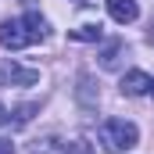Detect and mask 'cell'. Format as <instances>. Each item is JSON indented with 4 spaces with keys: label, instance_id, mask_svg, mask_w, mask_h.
Here are the masks:
<instances>
[{
    "label": "cell",
    "instance_id": "cell-1",
    "mask_svg": "<svg viewBox=\"0 0 154 154\" xmlns=\"http://www.w3.org/2000/svg\"><path fill=\"white\" fill-rule=\"evenodd\" d=\"M47 36V22L39 18V14H18V18H7L4 25H0V43L7 47V50H22V47H32L39 39Z\"/></svg>",
    "mask_w": 154,
    "mask_h": 154
},
{
    "label": "cell",
    "instance_id": "cell-2",
    "mask_svg": "<svg viewBox=\"0 0 154 154\" xmlns=\"http://www.w3.org/2000/svg\"><path fill=\"white\" fill-rule=\"evenodd\" d=\"M100 143L111 154H125L140 143V129L129 118H108V122H100Z\"/></svg>",
    "mask_w": 154,
    "mask_h": 154
},
{
    "label": "cell",
    "instance_id": "cell-3",
    "mask_svg": "<svg viewBox=\"0 0 154 154\" xmlns=\"http://www.w3.org/2000/svg\"><path fill=\"white\" fill-rule=\"evenodd\" d=\"M151 82L154 79L147 72H125L122 75V93L125 97H143V93H151Z\"/></svg>",
    "mask_w": 154,
    "mask_h": 154
},
{
    "label": "cell",
    "instance_id": "cell-4",
    "mask_svg": "<svg viewBox=\"0 0 154 154\" xmlns=\"http://www.w3.org/2000/svg\"><path fill=\"white\" fill-rule=\"evenodd\" d=\"M108 14L118 25H129V22H136L140 7H136V0H108Z\"/></svg>",
    "mask_w": 154,
    "mask_h": 154
},
{
    "label": "cell",
    "instance_id": "cell-5",
    "mask_svg": "<svg viewBox=\"0 0 154 154\" xmlns=\"http://www.w3.org/2000/svg\"><path fill=\"white\" fill-rule=\"evenodd\" d=\"M4 75L11 79V82H18V86H32V82L39 79V72H36V68H18V65H7V68H4Z\"/></svg>",
    "mask_w": 154,
    "mask_h": 154
},
{
    "label": "cell",
    "instance_id": "cell-6",
    "mask_svg": "<svg viewBox=\"0 0 154 154\" xmlns=\"http://www.w3.org/2000/svg\"><path fill=\"white\" fill-rule=\"evenodd\" d=\"M122 50H125V43H122V39H115V43H111V47L100 54V65H104V68H118V57H122Z\"/></svg>",
    "mask_w": 154,
    "mask_h": 154
},
{
    "label": "cell",
    "instance_id": "cell-7",
    "mask_svg": "<svg viewBox=\"0 0 154 154\" xmlns=\"http://www.w3.org/2000/svg\"><path fill=\"white\" fill-rule=\"evenodd\" d=\"M29 154H65V143H57V140H36Z\"/></svg>",
    "mask_w": 154,
    "mask_h": 154
},
{
    "label": "cell",
    "instance_id": "cell-8",
    "mask_svg": "<svg viewBox=\"0 0 154 154\" xmlns=\"http://www.w3.org/2000/svg\"><path fill=\"white\" fill-rule=\"evenodd\" d=\"M100 36H104L100 25H79L75 32H72V39H100Z\"/></svg>",
    "mask_w": 154,
    "mask_h": 154
},
{
    "label": "cell",
    "instance_id": "cell-9",
    "mask_svg": "<svg viewBox=\"0 0 154 154\" xmlns=\"http://www.w3.org/2000/svg\"><path fill=\"white\" fill-rule=\"evenodd\" d=\"M65 154H93V147L86 140H72V143H65Z\"/></svg>",
    "mask_w": 154,
    "mask_h": 154
},
{
    "label": "cell",
    "instance_id": "cell-10",
    "mask_svg": "<svg viewBox=\"0 0 154 154\" xmlns=\"http://www.w3.org/2000/svg\"><path fill=\"white\" fill-rule=\"evenodd\" d=\"M0 154H14V143L11 140H0Z\"/></svg>",
    "mask_w": 154,
    "mask_h": 154
},
{
    "label": "cell",
    "instance_id": "cell-11",
    "mask_svg": "<svg viewBox=\"0 0 154 154\" xmlns=\"http://www.w3.org/2000/svg\"><path fill=\"white\" fill-rule=\"evenodd\" d=\"M4 122H7V108L0 104V125H4Z\"/></svg>",
    "mask_w": 154,
    "mask_h": 154
},
{
    "label": "cell",
    "instance_id": "cell-12",
    "mask_svg": "<svg viewBox=\"0 0 154 154\" xmlns=\"http://www.w3.org/2000/svg\"><path fill=\"white\" fill-rule=\"evenodd\" d=\"M151 39H154V22H151Z\"/></svg>",
    "mask_w": 154,
    "mask_h": 154
},
{
    "label": "cell",
    "instance_id": "cell-13",
    "mask_svg": "<svg viewBox=\"0 0 154 154\" xmlns=\"http://www.w3.org/2000/svg\"><path fill=\"white\" fill-rule=\"evenodd\" d=\"M72 4H86V0H72Z\"/></svg>",
    "mask_w": 154,
    "mask_h": 154
},
{
    "label": "cell",
    "instance_id": "cell-14",
    "mask_svg": "<svg viewBox=\"0 0 154 154\" xmlns=\"http://www.w3.org/2000/svg\"><path fill=\"white\" fill-rule=\"evenodd\" d=\"M151 97H154V82H151Z\"/></svg>",
    "mask_w": 154,
    "mask_h": 154
}]
</instances>
